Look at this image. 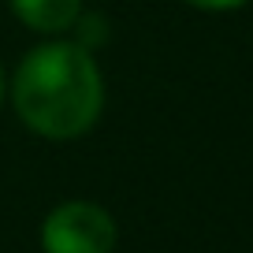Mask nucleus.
Listing matches in <instances>:
<instances>
[{
    "mask_svg": "<svg viewBox=\"0 0 253 253\" xmlns=\"http://www.w3.org/2000/svg\"><path fill=\"white\" fill-rule=\"evenodd\" d=\"M11 104L34 134L48 142L82 138L104 108L101 67L75 41L38 45L11 79Z\"/></svg>",
    "mask_w": 253,
    "mask_h": 253,
    "instance_id": "f257e3e1",
    "label": "nucleus"
},
{
    "mask_svg": "<svg viewBox=\"0 0 253 253\" xmlns=\"http://www.w3.org/2000/svg\"><path fill=\"white\" fill-rule=\"evenodd\" d=\"M116 238V220L97 201H63L41 223L45 253H112Z\"/></svg>",
    "mask_w": 253,
    "mask_h": 253,
    "instance_id": "f03ea898",
    "label": "nucleus"
},
{
    "mask_svg": "<svg viewBox=\"0 0 253 253\" xmlns=\"http://www.w3.org/2000/svg\"><path fill=\"white\" fill-rule=\"evenodd\" d=\"M19 23L38 34H63L82 15V0H11Z\"/></svg>",
    "mask_w": 253,
    "mask_h": 253,
    "instance_id": "7ed1b4c3",
    "label": "nucleus"
},
{
    "mask_svg": "<svg viewBox=\"0 0 253 253\" xmlns=\"http://www.w3.org/2000/svg\"><path fill=\"white\" fill-rule=\"evenodd\" d=\"M186 4H194L201 11H235V8H242L246 0H186Z\"/></svg>",
    "mask_w": 253,
    "mask_h": 253,
    "instance_id": "20e7f679",
    "label": "nucleus"
},
{
    "mask_svg": "<svg viewBox=\"0 0 253 253\" xmlns=\"http://www.w3.org/2000/svg\"><path fill=\"white\" fill-rule=\"evenodd\" d=\"M4 89L8 86H4V71H0V104H4Z\"/></svg>",
    "mask_w": 253,
    "mask_h": 253,
    "instance_id": "39448f33",
    "label": "nucleus"
}]
</instances>
